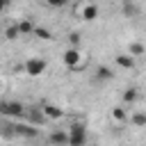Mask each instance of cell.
I'll return each instance as SVG.
<instances>
[{
    "mask_svg": "<svg viewBox=\"0 0 146 146\" xmlns=\"http://www.w3.org/2000/svg\"><path fill=\"white\" fill-rule=\"evenodd\" d=\"M21 36V32H18V25L14 23V25H7V30H5V39L7 41H16Z\"/></svg>",
    "mask_w": 146,
    "mask_h": 146,
    "instance_id": "e0dca14e",
    "label": "cell"
},
{
    "mask_svg": "<svg viewBox=\"0 0 146 146\" xmlns=\"http://www.w3.org/2000/svg\"><path fill=\"white\" fill-rule=\"evenodd\" d=\"M32 36H36V39H43V41H50V39H52V32H50L48 27H41V25H36V27H34V32H32Z\"/></svg>",
    "mask_w": 146,
    "mask_h": 146,
    "instance_id": "2e32d148",
    "label": "cell"
},
{
    "mask_svg": "<svg viewBox=\"0 0 146 146\" xmlns=\"http://www.w3.org/2000/svg\"><path fill=\"white\" fill-rule=\"evenodd\" d=\"M123 14H128V16H135V14H137V7H135L130 0H125V2H123Z\"/></svg>",
    "mask_w": 146,
    "mask_h": 146,
    "instance_id": "d6986e66",
    "label": "cell"
},
{
    "mask_svg": "<svg viewBox=\"0 0 146 146\" xmlns=\"http://www.w3.org/2000/svg\"><path fill=\"white\" fill-rule=\"evenodd\" d=\"M16 25H18V32H21V36H30V34L34 32V27H36V25H34L30 18H21Z\"/></svg>",
    "mask_w": 146,
    "mask_h": 146,
    "instance_id": "7c38bea8",
    "label": "cell"
},
{
    "mask_svg": "<svg viewBox=\"0 0 146 146\" xmlns=\"http://www.w3.org/2000/svg\"><path fill=\"white\" fill-rule=\"evenodd\" d=\"M75 14H78V18H82V21H96V18H98V5H94V2H82V5L75 7Z\"/></svg>",
    "mask_w": 146,
    "mask_h": 146,
    "instance_id": "8992f818",
    "label": "cell"
},
{
    "mask_svg": "<svg viewBox=\"0 0 146 146\" xmlns=\"http://www.w3.org/2000/svg\"><path fill=\"white\" fill-rule=\"evenodd\" d=\"M112 78H114V73H112L110 66H98V68H96V80H98V82H110Z\"/></svg>",
    "mask_w": 146,
    "mask_h": 146,
    "instance_id": "4fadbf2b",
    "label": "cell"
},
{
    "mask_svg": "<svg viewBox=\"0 0 146 146\" xmlns=\"http://www.w3.org/2000/svg\"><path fill=\"white\" fill-rule=\"evenodd\" d=\"M30 119L34 121V123H39V125H43L48 119L43 116V112H41V107H32V112H30Z\"/></svg>",
    "mask_w": 146,
    "mask_h": 146,
    "instance_id": "ac0fdd59",
    "label": "cell"
},
{
    "mask_svg": "<svg viewBox=\"0 0 146 146\" xmlns=\"http://www.w3.org/2000/svg\"><path fill=\"white\" fill-rule=\"evenodd\" d=\"M130 123H132L135 128H144V125H146V112H139V110L132 112V114H130Z\"/></svg>",
    "mask_w": 146,
    "mask_h": 146,
    "instance_id": "9a60e30c",
    "label": "cell"
},
{
    "mask_svg": "<svg viewBox=\"0 0 146 146\" xmlns=\"http://www.w3.org/2000/svg\"><path fill=\"white\" fill-rule=\"evenodd\" d=\"M0 128H2V125H0Z\"/></svg>",
    "mask_w": 146,
    "mask_h": 146,
    "instance_id": "603a6c76",
    "label": "cell"
},
{
    "mask_svg": "<svg viewBox=\"0 0 146 146\" xmlns=\"http://www.w3.org/2000/svg\"><path fill=\"white\" fill-rule=\"evenodd\" d=\"M114 64H116L119 68L132 71V68H135V57H130L128 52H116V55H114Z\"/></svg>",
    "mask_w": 146,
    "mask_h": 146,
    "instance_id": "9c48e42d",
    "label": "cell"
},
{
    "mask_svg": "<svg viewBox=\"0 0 146 146\" xmlns=\"http://www.w3.org/2000/svg\"><path fill=\"white\" fill-rule=\"evenodd\" d=\"M25 114V105L18 100H0V116L7 119H21Z\"/></svg>",
    "mask_w": 146,
    "mask_h": 146,
    "instance_id": "277c9868",
    "label": "cell"
},
{
    "mask_svg": "<svg viewBox=\"0 0 146 146\" xmlns=\"http://www.w3.org/2000/svg\"><path fill=\"white\" fill-rule=\"evenodd\" d=\"M48 7H64L66 5V0H43Z\"/></svg>",
    "mask_w": 146,
    "mask_h": 146,
    "instance_id": "44dd1931",
    "label": "cell"
},
{
    "mask_svg": "<svg viewBox=\"0 0 146 146\" xmlns=\"http://www.w3.org/2000/svg\"><path fill=\"white\" fill-rule=\"evenodd\" d=\"M7 135H16V137H23V139H34L39 135V128L30 125V123H7L2 125Z\"/></svg>",
    "mask_w": 146,
    "mask_h": 146,
    "instance_id": "7a4b0ae2",
    "label": "cell"
},
{
    "mask_svg": "<svg viewBox=\"0 0 146 146\" xmlns=\"http://www.w3.org/2000/svg\"><path fill=\"white\" fill-rule=\"evenodd\" d=\"M128 55H130V57H141V55H146V46L139 43V41H132V43L128 46Z\"/></svg>",
    "mask_w": 146,
    "mask_h": 146,
    "instance_id": "5bb4252c",
    "label": "cell"
},
{
    "mask_svg": "<svg viewBox=\"0 0 146 146\" xmlns=\"http://www.w3.org/2000/svg\"><path fill=\"white\" fill-rule=\"evenodd\" d=\"M62 59H64V64H66L71 71H80V68L84 66V55H82L78 48H66L64 55H62Z\"/></svg>",
    "mask_w": 146,
    "mask_h": 146,
    "instance_id": "5b68a950",
    "label": "cell"
},
{
    "mask_svg": "<svg viewBox=\"0 0 146 146\" xmlns=\"http://www.w3.org/2000/svg\"><path fill=\"white\" fill-rule=\"evenodd\" d=\"M121 100H123V105H132V103H137V100H139V89H135V87L123 89Z\"/></svg>",
    "mask_w": 146,
    "mask_h": 146,
    "instance_id": "8fae6325",
    "label": "cell"
},
{
    "mask_svg": "<svg viewBox=\"0 0 146 146\" xmlns=\"http://www.w3.org/2000/svg\"><path fill=\"white\" fill-rule=\"evenodd\" d=\"M110 119L114 121V123H128V119H130V114H128V110L123 107V105H114L112 110H110Z\"/></svg>",
    "mask_w": 146,
    "mask_h": 146,
    "instance_id": "ba28073f",
    "label": "cell"
},
{
    "mask_svg": "<svg viewBox=\"0 0 146 146\" xmlns=\"http://www.w3.org/2000/svg\"><path fill=\"white\" fill-rule=\"evenodd\" d=\"M87 141H89V135H87L84 123L73 121L68 128V146H87Z\"/></svg>",
    "mask_w": 146,
    "mask_h": 146,
    "instance_id": "6da1fadb",
    "label": "cell"
},
{
    "mask_svg": "<svg viewBox=\"0 0 146 146\" xmlns=\"http://www.w3.org/2000/svg\"><path fill=\"white\" fill-rule=\"evenodd\" d=\"M9 2H11V0H0V14L7 9V5H9Z\"/></svg>",
    "mask_w": 146,
    "mask_h": 146,
    "instance_id": "7402d4cb",
    "label": "cell"
},
{
    "mask_svg": "<svg viewBox=\"0 0 146 146\" xmlns=\"http://www.w3.org/2000/svg\"><path fill=\"white\" fill-rule=\"evenodd\" d=\"M41 112H43V116H46L48 121H59V119H64V110H62L59 105H52V103L41 105Z\"/></svg>",
    "mask_w": 146,
    "mask_h": 146,
    "instance_id": "52a82bcc",
    "label": "cell"
},
{
    "mask_svg": "<svg viewBox=\"0 0 146 146\" xmlns=\"http://www.w3.org/2000/svg\"><path fill=\"white\" fill-rule=\"evenodd\" d=\"M48 141L50 146H68V130H52Z\"/></svg>",
    "mask_w": 146,
    "mask_h": 146,
    "instance_id": "30bf717a",
    "label": "cell"
},
{
    "mask_svg": "<svg viewBox=\"0 0 146 146\" xmlns=\"http://www.w3.org/2000/svg\"><path fill=\"white\" fill-rule=\"evenodd\" d=\"M46 68H48V64H46V59H41V57H27V59L23 62V73L30 75V78L43 75Z\"/></svg>",
    "mask_w": 146,
    "mask_h": 146,
    "instance_id": "3957f363",
    "label": "cell"
},
{
    "mask_svg": "<svg viewBox=\"0 0 146 146\" xmlns=\"http://www.w3.org/2000/svg\"><path fill=\"white\" fill-rule=\"evenodd\" d=\"M80 46V34L78 32H71L68 34V48H78Z\"/></svg>",
    "mask_w": 146,
    "mask_h": 146,
    "instance_id": "ffe728a7",
    "label": "cell"
}]
</instances>
